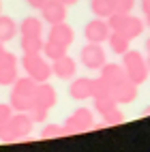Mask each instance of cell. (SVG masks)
Wrapping results in <instances>:
<instances>
[{"instance_id":"obj_1","label":"cell","mask_w":150,"mask_h":152,"mask_svg":"<svg viewBox=\"0 0 150 152\" xmlns=\"http://www.w3.org/2000/svg\"><path fill=\"white\" fill-rule=\"evenodd\" d=\"M122 66H124V73L127 79L133 84H144L148 75H150V69H148V60L144 58L142 52H135V49H129V52L122 54Z\"/></svg>"},{"instance_id":"obj_2","label":"cell","mask_w":150,"mask_h":152,"mask_svg":"<svg viewBox=\"0 0 150 152\" xmlns=\"http://www.w3.org/2000/svg\"><path fill=\"white\" fill-rule=\"evenodd\" d=\"M22 69L26 75H30L34 82H49L52 77V62L43 54H24L22 56Z\"/></svg>"},{"instance_id":"obj_3","label":"cell","mask_w":150,"mask_h":152,"mask_svg":"<svg viewBox=\"0 0 150 152\" xmlns=\"http://www.w3.org/2000/svg\"><path fill=\"white\" fill-rule=\"evenodd\" d=\"M64 133L67 135H77V133H84V131L94 129V114L92 109L88 107H77L71 116L64 120Z\"/></svg>"},{"instance_id":"obj_4","label":"cell","mask_w":150,"mask_h":152,"mask_svg":"<svg viewBox=\"0 0 150 152\" xmlns=\"http://www.w3.org/2000/svg\"><path fill=\"white\" fill-rule=\"evenodd\" d=\"M79 62H82V66H86L90 71H99L107 62V54L103 49V43H86L79 49Z\"/></svg>"},{"instance_id":"obj_5","label":"cell","mask_w":150,"mask_h":152,"mask_svg":"<svg viewBox=\"0 0 150 152\" xmlns=\"http://www.w3.org/2000/svg\"><path fill=\"white\" fill-rule=\"evenodd\" d=\"M9 131H11V139L13 141H19L28 137L32 133V126H34V120L30 118L28 111H15V114L9 118Z\"/></svg>"},{"instance_id":"obj_6","label":"cell","mask_w":150,"mask_h":152,"mask_svg":"<svg viewBox=\"0 0 150 152\" xmlns=\"http://www.w3.org/2000/svg\"><path fill=\"white\" fill-rule=\"evenodd\" d=\"M109 32H112V28L103 17H94L84 26V37L88 43H105L109 39Z\"/></svg>"},{"instance_id":"obj_7","label":"cell","mask_w":150,"mask_h":152,"mask_svg":"<svg viewBox=\"0 0 150 152\" xmlns=\"http://www.w3.org/2000/svg\"><path fill=\"white\" fill-rule=\"evenodd\" d=\"M47 41H54V43L62 45V47H71L73 41H75V30L67 22L52 24L49 26V32H47Z\"/></svg>"},{"instance_id":"obj_8","label":"cell","mask_w":150,"mask_h":152,"mask_svg":"<svg viewBox=\"0 0 150 152\" xmlns=\"http://www.w3.org/2000/svg\"><path fill=\"white\" fill-rule=\"evenodd\" d=\"M52 75H56L60 82H71L77 75V60L64 54L62 58H58L52 62Z\"/></svg>"},{"instance_id":"obj_9","label":"cell","mask_w":150,"mask_h":152,"mask_svg":"<svg viewBox=\"0 0 150 152\" xmlns=\"http://www.w3.org/2000/svg\"><path fill=\"white\" fill-rule=\"evenodd\" d=\"M67 4H62L60 0H47V2L39 9L41 11V19L45 24H58V22H67Z\"/></svg>"},{"instance_id":"obj_10","label":"cell","mask_w":150,"mask_h":152,"mask_svg":"<svg viewBox=\"0 0 150 152\" xmlns=\"http://www.w3.org/2000/svg\"><path fill=\"white\" fill-rule=\"evenodd\" d=\"M58 103V92L52 84L47 82H41L34 90V96H32V105H39V107H45V109H52L56 107Z\"/></svg>"},{"instance_id":"obj_11","label":"cell","mask_w":150,"mask_h":152,"mask_svg":"<svg viewBox=\"0 0 150 152\" xmlns=\"http://www.w3.org/2000/svg\"><path fill=\"white\" fill-rule=\"evenodd\" d=\"M139 90H137V84L129 82V79H124V82H120L116 86H112V96L118 105H129L133 103V101L137 99Z\"/></svg>"},{"instance_id":"obj_12","label":"cell","mask_w":150,"mask_h":152,"mask_svg":"<svg viewBox=\"0 0 150 152\" xmlns=\"http://www.w3.org/2000/svg\"><path fill=\"white\" fill-rule=\"evenodd\" d=\"M69 94L73 101H86L92 99V77H73L69 84Z\"/></svg>"},{"instance_id":"obj_13","label":"cell","mask_w":150,"mask_h":152,"mask_svg":"<svg viewBox=\"0 0 150 152\" xmlns=\"http://www.w3.org/2000/svg\"><path fill=\"white\" fill-rule=\"evenodd\" d=\"M99 71H101V75H99V77L105 79L109 86H116V84H120V82H124V79H127L124 66L122 64H116V62H105Z\"/></svg>"},{"instance_id":"obj_14","label":"cell","mask_w":150,"mask_h":152,"mask_svg":"<svg viewBox=\"0 0 150 152\" xmlns=\"http://www.w3.org/2000/svg\"><path fill=\"white\" fill-rule=\"evenodd\" d=\"M144 28H146V22H144L142 17H137V15H131V13H129L127 19H124V24H122V28L116 30V32H122L124 37L131 39V41H135V39L142 37Z\"/></svg>"},{"instance_id":"obj_15","label":"cell","mask_w":150,"mask_h":152,"mask_svg":"<svg viewBox=\"0 0 150 152\" xmlns=\"http://www.w3.org/2000/svg\"><path fill=\"white\" fill-rule=\"evenodd\" d=\"M43 37L41 34H22L19 39V49L24 54H41L43 52Z\"/></svg>"},{"instance_id":"obj_16","label":"cell","mask_w":150,"mask_h":152,"mask_svg":"<svg viewBox=\"0 0 150 152\" xmlns=\"http://www.w3.org/2000/svg\"><path fill=\"white\" fill-rule=\"evenodd\" d=\"M107 43H109V49H112L114 54H118V56H122L124 52H129V49H131V39L124 37L122 32H116V30H112V32H109Z\"/></svg>"},{"instance_id":"obj_17","label":"cell","mask_w":150,"mask_h":152,"mask_svg":"<svg viewBox=\"0 0 150 152\" xmlns=\"http://www.w3.org/2000/svg\"><path fill=\"white\" fill-rule=\"evenodd\" d=\"M17 32H19V28H17V24H15V19L0 13V41H2V43L13 41Z\"/></svg>"},{"instance_id":"obj_18","label":"cell","mask_w":150,"mask_h":152,"mask_svg":"<svg viewBox=\"0 0 150 152\" xmlns=\"http://www.w3.org/2000/svg\"><path fill=\"white\" fill-rule=\"evenodd\" d=\"M17 28H19V34H43V19L28 15L17 24Z\"/></svg>"},{"instance_id":"obj_19","label":"cell","mask_w":150,"mask_h":152,"mask_svg":"<svg viewBox=\"0 0 150 152\" xmlns=\"http://www.w3.org/2000/svg\"><path fill=\"white\" fill-rule=\"evenodd\" d=\"M37 86H39V82H34L30 75H26V77H17L15 84L11 86V90H13V92H17V94H24V96H30V99H32Z\"/></svg>"},{"instance_id":"obj_20","label":"cell","mask_w":150,"mask_h":152,"mask_svg":"<svg viewBox=\"0 0 150 152\" xmlns=\"http://www.w3.org/2000/svg\"><path fill=\"white\" fill-rule=\"evenodd\" d=\"M90 11H92L94 17L107 19L114 13V4H112V0H90Z\"/></svg>"},{"instance_id":"obj_21","label":"cell","mask_w":150,"mask_h":152,"mask_svg":"<svg viewBox=\"0 0 150 152\" xmlns=\"http://www.w3.org/2000/svg\"><path fill=\"white\" fill-rule=\"evenodd\" d=\"M67 49L69 47H62V45H58V43H54V41H45L43 43V56L49 60V62H54V60H58V58H62L64 54H67Z\"/></svg>"},{"instance_id":"obj_22","label":"cell","mask_w":150,"mask_h":152,"mask_svg":"<svg viewBox=\"0 0 150 152\" xmlns=\"http://www.w3.org/2000/svg\"><path fill=\"white\" fill-rule=\"evenodd\" d=\"M9 103H11L13 111H28L32 107V99L30 96H24V94H17L11 90V94H9Z\"/></svg>"},{"instance_id":"obj_23","label":"cell","mask_w":150,"mask_h":152,"mask_svg":"<svg viewBox=\"0 0 150 152\" xmlns=\"http://www.w3.org/2000/svg\"><path fill=\"white\" fill-rule=\"evenodd\" d=\"M114 107H118L114 96H99V99H94V111L101 114V116H105L107 111H112Z\"/></svg>"},{"instance_id":"obj_24","label":"cell","mask_w":150,"mask_h":152,"mask_svg":"<svg viewBox=\"0 0 150 152\" xmlns=\"http://www.w3.org/2000/svg\"><path fill=\"white\" fill-rule=\"evenodd\" d=\"M99 96H112V86L101 77L92 79V99H99Z\"/></svg>"},{"instance_id":"obj_25","label":"cell","mask_w":150,"mask_h":152,"mask_svg":"<svg viewBox=\"0 0 150 152\" xmlns=\"http://www.w3.org/2000/svg\"><path fill=\"white\" fill-rule=\"evenodd\" d=\"M17 77V66H0V86H13Z\"/></svg>"},{"instance_id":"obj_26","label":"cell","mask_w":150,"mask_h":152,"mask_svg":"<svg viewBox=\"0 0 150 152\" xmlns=\"http://www.w3.org/2000/svg\"><path fill=\"white\" fill-rule=\"evenodd\" d=\"M64 126L62 124H45L41 131V137L43 139H56V137H64Z\"/></svg>"},{"instance_id":"obj_27","label":"cell","mask_w":150,"mask_h":152,"mask_svg":"<svg viewBox=\"0 0 150 152\" xmlns=\"http://www.w3.org/2000/svg\"><path fill=\"white\" fill-rule=\"evenodd\" d=\"M101 118L105 120V124H122V122H124V114H122L118 107H114L112 111H107V114L101 116Z\"/></svg>"},{"instance_id":"obj_28","label":"cell","mask_w":150,"mask_h":152,"mask_svg":"<svg viewBox=\"0 0 150 152\" xmlns=\"http://www.w3.org/2000/svg\"><path fill=\"white\" fill-rule=\"evenodd\" d=\"M28 114H30V118H32L34 122H45V120H47V114H49V109L39 107V105H32V107L28 109Z\"/></svg>"},{"instance_id":"obj_29","label":"cell","mask_w":150,"mask_h":152,"mask_svg":"<svg viewBox=\"0 0 150 152\" xmlns=\"http://www.w3.org/2000/svg\"><path fill=\"white\" fill-rule=\"evenodd\" d=\"M114 4V11H120V13H131L133 7H135V0H112Z\"/></svg>"},{"instance_id":"obj_30","label":"cell","mask_w":150,"mask_h":152,"mask_svg":"<svg viewBox=\"0 0 150 152\" xmlns=\"http://www.w3.org/2000/svg\"><path fill=\"white\" fill-rule=\"evenodd\" d=\"M17 56L13 54V52H7L4 49V54L0 56V66H17Z\"/></svg>"},{"instance_id":"obj_31","label":"cell","mask_w":150,"mask_h":152,"mask_svg":"<svg viewBox=\"0 0 150 152\" xmlns=\"http://www.w3.org/2000/svg\"><path fill=\"white\" fill-rule=\"evenodd\" d=\"M11 116H13V107H11V103H0V124L7 122Z\"/></svg>"},{"instance_id":"obj_32","label":"cell","mask_w":150,"mask_h":152,"mask_svg":"<svg viewBox=\"0 0 150 152\" xmlns=\"http://www.w3.org/2000/svg\"><path fill=\"white\" fill-rule=\"evenodd\" d=\"M24 2H26L28 7H32V9H41V7L47 2V0H24Z\"/></svg>"},{"instance_id":"obj_33","label":"cell","mask_w":150,"mask_h":152,"mask_svg":"<svg viewBox=\"0 0 150 152\" xmlns=\"http://www.w3.org/2000/svg\"><path fill=\"white\" fill-rule=\"evenodd\" d=\"M139 7H142V13L144 15H150V0H142Z\"/></svg>"},{"instance_id":"obj_34","label":"cell","mask_w":150,"mask_h":152,"mask_svg":"<svg viewBox=\"0 0 150 152\" xmlns=\"http://www.w3.org/2000/svg\"><path fill=\"white\" fill-rule=\"evenodd\" d=\"M60 2L67 4V7H73V4H77V2H79V0H60Z\"/></svg>"},{"instance_id":"obj_35","label":"cell","mask_w":150,"mask_h":152,"mask_svg":"<svg viewBox=\"0 0 150 152\" xmlns=\"http://www.w3.org/2000/svg\"><path fill=\"white\" fill-rule=\"evenodd\" d=\"M144 49H146V52H148V54H150V37H148V39H146V45H144Z\"/></svg>"},{"instance_id":"obj_36","label":"cell","mask_w":150,"mask_h":152,"mask_svg":"<svg viewBox=\"0 0 150 152\" xmlns=\"http://www.w3.org/2000/svg\"><path fill=\"white\" fill-rule=\"evenodd\" d=\"M2 54H4V43L0 41V56H2Z\"/></svg>"},{"instance_id":"obj_37","label":"cell","mask_w":150,"mask_h":152,"mask_svg":"<svg viewBox=\"0 0 150 152\" xmlns=\"http://www.w3.org/2000/svg\"><path fill=\"white\" fill-rule=\"evenodd\" d=\"M144 22H146V26L150 28V15H146V19H144Z\"/></svg>"},{"instance_id":"obj_38","label":"cell","mask_w":150,"mask_h":152,"mask_svg":"<svg viewBox=\"0 0 150 152\" xmlns=\"http://www.w3.org/2000/svg\"><path fill=\"white\" fill-rule=\"evenodd\" d=\"M144 114H146V116H150V105H148V107L144 109Z\"/></svg>"},{"instance_id":"obj_39","label":"cell","mask_w":150,"mask_h":152,"mask_svg":"<svg viewBox=\"0 0 150 152\" xmlns=\"http://www.w3.org/2000/svg\"><path fill=\"white\" fill-rule=\"evenodd\" d=\"M0 13H2V0H0Z\"/></svg>"},{"instance_id":"obj_40","label":"cell","mask_w":150,"mask_h":152,"mask_svg":"<svg viewBox=\"0 0 150 152\" xmlns=\"http://www.w3.org/2000/svg\"><path fill=\"white\" fill-rule=\"evenodd\" d=\"M148 69H150V54H148Z\"/></svg>"}]
</instances>
